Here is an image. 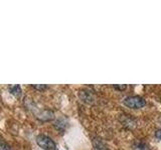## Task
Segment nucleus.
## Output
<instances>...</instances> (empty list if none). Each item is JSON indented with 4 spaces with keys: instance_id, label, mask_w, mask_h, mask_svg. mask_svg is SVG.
<instances>
[{
    "instance_id": "obj_1",
    "label": "nucleus",
    "mask_w": 161,
    "mask_h": 150,
    "mask_svg": "<svg viewBox=\"0 0 161 150\" xmlns=\"http://www.w3.org/2000/svg\"><path fill=\"white\" fill-rule=\"evenodd\" d=\"M123 103L125 106L132 109H139L146 105L145 99L140 96H127L123 100Z\"/></svg>"
},
{
    "instance_id": "obj_2",
    "label": "nucleus",
    "mask_w": 161,
    "mask_h": 150,
    "mask_svg": "<svg viewBox=\"0 0 161 150\" xmlns=\"http://www.w3.org/2000/svg\"><path fill=\"white\" fill-rule=\"evenodd\" d=\"M36 143L40 148L44 150H57V144L47 135H38L36 137Z\"/></svg>"
},
{
    "instance_id": "obj_3",
    "label": "nucleus",
    "mask_w": 161,
    "mask_h": 150,
    "mask_svg": "<svg viewBox=\"0 0 161 150\" xmlns=\"http://www.w3.org/2000/svg\"><path fill=\"white\" fill-rule=\"evenodd\" d=\"M79 96L86 103H90L91 104V103L94 102V95H93L92 92L90 91V90H87V89L80 90Z\"/></svg>"
},
{
    "instance_id": "obj_4",
    "label": "nucleus",
    "mask_w": 161,
    "mask_h": 150,
    "mask_svg": "<svg viewBox=\"0 0 161 150\" xmlns=\"http://www.w3.org/2000/svg\"><path fill=\"white\" fill-rule=\"evenodd\" d=\"M37 117L39 120H42V121H50V120H53L54 118V113L52 110L45 109V110H42V111L38 114Z\"/></svg>"
},
{
    "instance_id": "obj_5",
    "label": "nucleus",
    "mask_w": 161,
    "mask_h": 150,
    "mask_svg": "<svg viewBox=\"0 0 161 150\" xmlns=\"http://www.w3.org/2000/svg\"><path fill=\"white\" fill-rule=\"evenodd\" d=\"M92 143H93V146H94L95 150H110L107 147V145L102 141V139H100L99 137L93 138Z\"/></svg>"
},
{
    "instance_id": "obj_6",
    "label": "nucleus",
    "mask_w": 161,
    "mask_h": 150,
    "mask_svg": "<svg viewBox=\"0 0 161 150\" xmlns=\"http://www.w3.org/2000/svg\"><path fill=\"white\" fill-rule=\"evenodd\" d=\"M132 150H150V146L144 141L135 140L132 144Z\"/></svg>"
},
{
    "instance_id": "obj_7",
    "label": "nucleus",
    "mask_w": 161,
    "mask_h": 150,
    "mask_svg": "<svg viewBox=\"0 0 161 150\" xmlns=\"http://www.w3.org/2000/svg\"><path fill=\"white\" fill-rule=\"evenodd\" d=\"M9 90L10 93L13 94L16 97H19L20 94H21V87L19 85H11V86H9Z\"/></svg>"
},
{
    "instance_id": "obj_8",
    "label": "nucleus",
    "mask_w": 161,
    "mask_h": 150,
    "mask_svg": "<svg viewBox=\"0 0 161 150\" xmlns=\"http://www.w3.org/2000/svg\"><path fill=\"white\" fill-rule=\"evenodd\" d=\"M65 125H67V122L64 121V118L58 119L57 121L54 122V127L58 130H59V131H63L64 129H65Z\"/></svg>"
},
{
    "instance_id": "obj_9",
    "label": "nucleus",
    "mask_w": 161,
    "mask_h": 150,
    "mask_svg": "<svg viewBox=\"0 0 161 150\" xmlns=\"http://www.w3.org/2000/svg\"><path fill=\"white\" fill-rule=\"evenodd\" d=\"M0 150H11V148H10V146L4 141V140H2L1 141V148H0Z\"/></svg>"
},
{
    "instance_id": "obj_10",
    "label": "nucleus",
    "mask_w": 161,
    "mask_h": 150,
    "mask_svg": "<svg viewBox=\"0 0 161 150\" xmlns=\"http://www.w3.org/2000/svg\"><path fill=\"white\" fill-rule=\"evenodd\" d=\"M32 87L42 91V90H44V89L47 88V85H43V84H42V85H32Z\"/></svg>"
},
{
    "instance_id": "obj_11",
    "label": "nucleus",
    "mask_w": 161,
    "mask_h": 150,
    "mask_svg": "<svg viewBox=\"0 0 161 150\" xmlns=\"http://www.w3.org/2000/svg\"><path fill=\"white\" fill-rule=\"evenodd\" d=\"M113 87L115 88V89H117V90H124V89H126L127 88V86H126V85H113Z\"/></svg>"
},
{
    "instance_id": "obj_12",
    "label": "nucleus",
    "mask_w": 161,
    "mask_h": 150,
    "mask_svg": "<svg viewBox=\"0 0 161 150\" xmlns=\"http://www.w3.org/2000/svg\"><path fill=\"white\" fill-rule=\"evenodd\" d=\"M155 137L159 140H161V129H158L157 131L155 132Z\"/></svg>"
}]
</instances>
